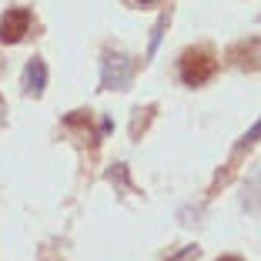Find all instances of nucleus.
I'll return each instance as SVG.
<instances>
[{
    "label": "nucleus",
    "mask_w": 261,
    "mask_h": 261,
    "mask_svg": "<svg viewBox=\"0 0 261 261\" xmlns=\"http://www.w3.org/2000/svg\"><path fill=\"white\" fill-rule=\"evenodd\" d=\"M218 70V61L211 57V50H188L185 57H181V81H185L188 87H201L207 84L211 77H215Z\"/></svg>",
    "instance_id": "obj_1"
},
{
    "label": "nucleus",
    "mask_w": 261,
    "mask_h": 261,
    "mask_svg": "<svg viewBox=\"0 0 261 261\" xmlns=\"http://www.w3.org/2000/svg\"><path fill=\"white\" fill-rule=\"evenodd\" d=\"M130 74H134V61L127 54H104L100 64V84L108 91H124L130 84Z\"/></svg>",
    "instance_id": "obj_2"
},
{
    "label": "nucleus",
    "mask_w": 261,
    "mask_h": 261,
    "mask_svg": "<svg viewBox=\"0 0 261 261\" xmlns=\"http://www.w3.org/2000/svg\"><path fill=\"white\" fill-rule=\"evenodd\" d=\"M31 31V10L27 7H14L0 17V44H20Z\"/></svg>",
    "instance_id": "obj_3"
},
{
    "label": "nucleus",
    "mask_w": 261,
    "mask_h": 261,
    "mask_svg": "<svg viewBox=\"0 0 261 261\" xmlns=\"http://www.w3.org/2000/svg\"><path fill=\"white\" fill-rule=\"evenodd\" d=\"M47 87V64L40 61V57H34L27 67H23V91L34 94V97H40Z\"/></svg>",
    "instance_id": "obj_4"
},
{
    "label": "nucleus",
    "mask_w": 261,
    "mask_h": 261,
    "mask_svg": "<svg viewBox=\"0 0 261 261\" xmlns=\"http://www.w3.org/2000/svg\"><path fill=\"white\" fill-rule=\"evenodd\" d=\"M258 138H261V121H258V124H254V127H251V130H248L245 138H241V144H238V147H248V144H254V141H258Z\"/></svg>",
    "instance_id": "obj_5"
},
{
    "label": "nucleus",
    "mask_w": 261,
    "mask_h": 261,
    "mask_svg": "<svg viewBox=\"0 0 261 261\" xmlns=\"http://www.w3.org/2000/svg\"><path fill=\"white\" fill-rule=\"evenodd\" d=\"M218 261H241V258H234V254H224V258H218Z\"/></svg>",
    "instance_id": "obj_6"
},
{
    "label": "nucleus",
    "mask_w": 261,
    "mask_h": 261,
    "mask_svg": "<svg viewBox=\"0 0 261 261\" xmlns=\"http://www.w3.org/2000/svg\"><path fill=\"white\" fill-rule=\"evenodd\" d=\"M138 4H154V0H138Z\"/></svg>",
    "instance_id": "obj_7"
}]
</instances>
